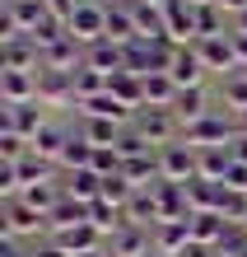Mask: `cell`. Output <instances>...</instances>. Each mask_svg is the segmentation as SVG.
<instances>
[{
  "label": "cell",
  "instance_id": "1",
  "mask_svg": "<svg viewBox=\"0 0 247 257\" xmlns=\"http://www.w3.org/2000/svg\"><path fill=\"white\" fill-rule=\"evenodd\" d=\"M66 33L80 42V47H98V42H107V5L80 0V10L66 19Z\"/></svg>",
  "mask_w": 247,
  "mask_h": 257
},
{
  "label": "cell",
  "instance_id": "2",
  "mask_svg": "<svg viewBox=\"0 0 247 257\" xmlns=\"http://www.w3.org/2000/svg\"><path fill=\"white\" fill-rule=\"evenodd\" d=\"M159 169H163V183H182L191 187L200 178V155L191 145H163L159 150Z\"/></svg>",
  "mask_w": 247,
  "mask_h": 257
},
{
  "label": "cell",
  "instance_id": "3",
  "mask_svg": "<svg viewBox=\"0 0 247 257\" xmlns=\"http://www.w3.org/2000/svg\"><path fill=\"white\" fill-rule=\"evenodd\" d=\"M233 141H238V131L224 117H205L196 126H182V145H191V150H219V145H233Z\"/></svg>",
  "mask_w": 247,
  "mask_h": 257
},
{
  "label": "cell",
  "instance_id": "4",
  "mask_svg": "<svg viewBox=\"0 0 247 257\" xmlns=\"http://www.w3.org/2000/svg\"><path fill=\"white\" fill-rule=\"evenodd\" d=\"M196 52H200V61H205V70H224V75H238V70H242L233 33H219V38H200V42H196Z\"/></svg>",
  "mask_w": 247,
  "mask_h": 257
},
{
  "label": "cell",
  "instance_id": "5",
  "mask_svg": "<svg viewBox=\"0 0 247 257\" xmlns=\"http://www.w3.org/2000/svg\"><path fill=\"white\" fill-rule=\"evenodd\" d=\"M5 238H24V234H38V229H47V215L42 210H33L24 201V196H14V201H5Z\"/></svg>",
  "mask_w": 247,
  "mask_h": 257
},
{
  "label": "cell",
  "instance_id": "6",
  "mask_svg": "<svg viewBox=\"0 0 247 257\" xmlns=\"http://www.w3.org/2000/svg\"><path fill=\"white\" fill-rule=\"evenodd\" d=\"M47 126V117H42V103H24V108H0V131H14V136H24L28 145H33V136Z\"/></svg>",
  "mask_w": 247,
  "mask_h": 257
},
{
  "label": "cell",
  "instance_id": "7",
  "mask_svg": "<svg viewBox=\"0 0 247 257\" xmlns=\"http://www.w3.org/2000/svg\"><path fill=\"white\" fill-rule=\"evenodd\" d=\"M135 131L145 136L149 145H173V136H177V117L168 112V108H145L140 117H135Z\"/></svg>",
  "mask_w": 247,
  "mask_h": 257
},
{
  "label": "cell",
  "instance_id": "8",
  "mask_svg": "<svg viewBox=\"0 0 247 257\" xmlns=\"http://www.w3.org/2000/svg\"><path fill=\"white\" fill-rule=\"evenodd\" d=\"M107 248H112V257H149L154 234L145 229V224H121V229L107 238Z\"/></svg>",
  "mask_w": 247,
  "mask_h": 257
},
{
  "label": "cell",
  "instance_id": "9",
  "mask_svg": "<svg viewBox=\"0 0 247 257\" xmlns=\"http://www.w3.org/2000/svg\"><path fill=\"white\" fill-rule=\"evenodd\" d=\"M0 94H5L10 108L38 103V75L33 70H0Z\"/></svg>",
  "mask_w": 247,
  "mask_h": 257
},
{
  "label": "cell",
  "instance_id": "10",
  "mask_svg": "<svg viewBox=\"0 0 247 257\" xmlns=\"http://www.w3.org/2000/svg\"><path fill=\"white\" fill-rule=\"evenodd\" d=\"M0 70H42V52H38V42L33 38H14L0 47Z\"/></svg>",
  "mask_w": 247,
  "mask_h": 257
},
{
  "label": "cell",
  "instance_id": "11",
  "mask_svg": "<svg viewBox=\"0 0 247 257\" xmlns=\"http://www.w3.org/2000/svg\"><path fill=\"white\" fill-rule=\"evenodd\" d=\"M42 70L80 75V70H84V52H80V42H75V38H61V42H52V47L42 52Z\"/></svg>",
  "mask_w": 247,
  "mask_h": 257
},
{
  "label": "cell",
  "instance_id": "12",
  "mask_svg": "<svg viewBox=\"0 0 247 257\" xmlns=\"http://www.w3.org/2000/svg\"><path fill=\"white\" fill-rule=\"evenodd\" d=\"M187 243H191V220H163V224H154V252L182 257Z\"/></svg>",
  "mask_w": 247,
  "mask_h": 257
},
{
  "label": "cell",
  "instance_id": "13",
  "mask_svg": "<svg viewBox=\"0 0 247 257\" xmlns=\"http://www.w3.org/2000/svg\"><path fill=\"white\" fill-rule=\"evenodd\" d=\"M84 66L112 80V75L126 70V47H121V42H98V47H89V52H84Z\"/></svg>",
  "mask_w": 247,
  "mask_h": 257
},
{
  "label": "cell",
  "instance_id": "14",
  "mask_svg": "<svg viewBox=\"0 0 247 257\" xmlns=\"http://www.w3.org/2000/svg\"><path fill=\"white\" fill-rule=\"evenodd\" d=\"M5 14L19 24V33H24V38H28V33H38V28L52 19V14H47V0H5Z\"/></svg>",
  "mask_w": 247,
  "mask_h": 257
},
{
  "label": "cell",
  "instance_id": "15",
  "mask_svg": "<svg viewBox=\"0 0 247 257\" xmlns=\"http://www.w3.org/2000/svg\"><path fill=\"white\" fill-rule=\"evenodd\" d=\"M200 70H205V61H200L196 47H177L173 66H168V75H173L177 89H200Z\"/></svg>",
  "mask_w": 247,
  "mask_h": 257
},
{
  "label": "cell",
  "instance_id": "16",
  "mask_svg": "<svg viewBox=\"0 0 247 257\" xmlns=\"http://www.w3.org/2000/svg\"><path fill=\"white\" fill-rule=\"evenodd\" d=\"M38 103H75V75L38 70Z\"/></svg>",
  "mask_w": 247,
  "mask_h": 257
},
{
  "label": "cell",
  "instance_id": "17",
  "mask_svg": "<svg viewBox=\"0 0 247 257\" xmlns=\"http://www.w3.org/2000/svg\"><path fill=\"white\" fill-rule=\"evenodd\" d=\"M70 196V201H80V206H94L98 196H103V178L94 173V169H80V173H70L66 178V187H61Z\"/></svg>",
  "mask_w": 247,
  "mask_h": 257
},
{
  "label": "cell",
  "instance_id": "18",
  "mask_svg": "<svg viewBox=\"0 0 247 257\" xmlns=\"http://www.w3.org/2000/svg\"><path fill=\"white\" fill-rule=\"evenodd\" d=\"M107 94H112L117 103H126V108H145V80L131 75V70L112 75V80H107Z\"/></svg>",
  "mask_w": 247,
  "mask_h": 257
},
{
  "label": "cell",
  "instance_id": "19",
  "mask_svg": "<svg viewBox=\"0 0 247 257\" xmlns=\"http://www.w3.org/2000/svg\"><path fill=\"white\" fill-rule=\"evenodd\" d=\"M173 117L182 126H196V122H205V89H177V103H173Z\"/></svg>",
  "mask_w": 247,
  "mask_h": 257
},
{
  "label": "cell",
  "instance_id": "20",
  "mask_svg": "<svg viewBox=\"0 0 247 257\" xmlns=\"http://www.w3.org/2000/svg\"><path fill=\"white\" fill-rule=\"evenodd\" d=\"M131 38H140V28H135V10L131 5H107V42H121V47H126Z\"/></svg>",
  "mask_w": 247,
  "mask_h": 257
},
{
  "label": "cell",
  "instance_id": "21",
  "mask_svg": "<svg viewBox=\"0 0 247 257\" xmlns=\"http://www.w3.org/2000/svg\"><path fill=\"white\" fill-rule=\"evenodd\" d=\"M98 229H94V224H75V229H61L56 234V248H66L70 257H80V252H94V248H103L98 243Z\"/></svg>",
  "mask_w": 247,
  "mask_h": 257
},
{
  "label": "cell",
  "instance_id": "22",
  "mask_svg": "<svg viewBox=\"0 0 247 257\" xmlns=\"http://www.w3.org/2000/svg\"><path fill=\"white\" fill-rule=\"evenodd\" d=\"M66 145H70V131H61V126H52V122H47V126L33 136V145H28V150H33L38 159H47V164H52V159L66 155Z\"/></svg>",
  "mask_w": 247,
  "mask_h": 257
},
{
  "label": "cell",
  "instance_id": "23",
  "mask_svg": "<svg viewBox=\"0 0 247 257\" xmlns=\"http://www.w3.org/2000/svg\"><path fill=\"white\" fill-rule=\"evenodd\" d=\"M173 103H177V84H173V75H145V108H168L173 112Z\"/></svg>",
  "mask_w": 247,
  "mask_h": 257
},
{
  "label": "cell",
  "instance_id": "24",
  "mask_svg": "<svg viewBox=\"0 0 247 257\" xmlns=\"http://www.w3.org/2000/svg\"><path fill=\"white\" fill-rule=\"evenodd\" d=\"M196 155H200V178H205V183H224L228 169H233V150H228V145H219V150H196Z\"/></svg>",
  "mask_w": 247,
  "mask_h": 257
},
{
  "label": "cell",
  "instance_id": "25",
  "mask_svg": "<svg viewBox=\"0 0 247 257\" xmlns=\"http://www.w3.org/2000/svg\"><path fill=\"white\" fill-rule=\"evenodd\" d=\"M47 224L61 234V229H75V224H89V206H80V201H70L66 192H61V201H56V210L47 215Z\"/></svg>",
  "mask_w": 247,
  "mask_h": 257
},
{
  "label": "cell",
  "instance_id": "26",
  "mask_svg": "<svg viewBox=\"0 0 247 257\" xmlns=\"http://www.w3.org/2000/svg\"><path fill=\"white\" fill-rule=\"evenodd\" d=\"M224 229H228L224 215H191V243H200V248H219Z\"/></svg>",
  "mask_w": 247,
  "mask_h": 257
},
{
  "label": "cell",
  "instance_id": "27",
  "mask_svg": "<svg viewBox=\"0 0 247 257\" xmlns=\"http://www.w3.org/2000/svg\"><path fill=\"white\" fill-rule=\"evenodd\" d=\"M126 224H159V201H154V187H145V192H135L131 196V206H126Z\"/></svg>",
  "mask_w": 247,
  "mask_h": 257
},
{
  "label": "cell",
  "instance_id": "28",
  "mask_svg": "<svg viewBox=\"0 0 247 257\" xmlns=\"http://www.w3.org/2000/svg\"><path fill=\"white\" fill-rule=\"evenodd\" d=\"M84 141L94 145V150H117L121 131H117V122H107V117H89V126H84Z\"/></svg>",
  "mask_w": 247,
  "mask_h": 257
},
{
  "label": "cell",
  "instance_id": "29",
  "mask_svg": "<svg viewBox=\"0 0 247 257\" xmlns=\"http://www.w3.org/2000/svg\"><path fill=\"white\" fill-rule=\"evenodd\" d=\"M80 108L89 112V117H107V122H126V117H131V108H126V103H117L112 94H98V98H89V103H80Z\"/></svg>",
  "mask_w": 247,
  "mask_h": 257
},
{
  "label": "cell",
  "instance_id": "30",
  "mask_svg": "<svg viewBox=\"0 0 247 257\" xmlns=\"http://www.w3.org/2000/svg\"><path fill=\"white\" fill-rule=\"evenodd\" d=\"M98 94H107V75H98V70H80L75 75V108L80 103H89V98H98Z\"/></svg>",
  "mask_w": 247,
  "mask_h": 257
},
{
  "label": "cell",
  "instance_id": "31",
  "mask_svg": "<svg viewBox=\"0 0 247 257\" xmlns=\"http://www.w3.org/2000/svg\"><path fill=\"white\" fill-rule=\"evenodd\" d=\"M61 164H66V173H80L94 164V145L84 141V136H70V145H66V155H61Z\"/></svg>",
  "mask_w": 247,
  "mask_h": 257
},
{
  "label": "cell",
  "instance_id": "32",
  "mask_svg": "<svg viewBox=\"0 0 247 257\" xmlns=\"http://www.w3.org/2000/svg\"><path fill=\"white\" fill-rule=\"evenodd\" d=\"M219 89H224V103L242 117V112H247V75H242V70H238V75H224Z\"/></svg>",
  "mask_w": 247,
  "mask_h": 257
},
{
  "label": "cell",
  "instance_id": "33",
  "mask_svg": "<svg viewBox=\"0 0 247 257\" xmlns=\"http://www.w3.org/2000/svg\"><path fill=\"white\" fill-rule=\"evenodd\" d=\"M14 169H19V183H24V187H33V183H47L52 164H47V159H38L33 150H28V155H24L19 164H14Z\"/></svg>",
  "mask_w": 247,
  "mask_h": 257
},
{
  "label": "cell",
  "instance_id": "34",
  "mask_svg": "<svg viewBox=\"0 0 247 257\" xmlns=\"http://www.w3.org/2000/svg\"><path fill=\"white\" fill-rule=\"evenodd\" d=\"M131 196H135V187L126 183V178H103V201H112V206H121V210H126L131 206Z\"/></svg>",
  "mask_w": 247,
  "mask_h": 257
},
{
  "label": "cell",
  "instance_id": "35",
  "mask_svg": "<svg viewBox=\"0 0 247 257\" xmlns=\"http://www.w3.org/2000/svg\"><path fill=\"white\" fill-rule=\"evenodd\" d=\"M89 169H94L98 178H117L121 173V155L117 150H94V164H89Z\"/></svg>",
  "mask_w": 247,
  "mask_h": 257
},
{
  "label": "cell",
  "instance_id": "36",
  "mask_svg": "<svg viewBox=\"0 0 247 257\" xmlns=\"http://www.w3.org/2000/svg\"><path fill=\"white\" fill-rule=\"evenodd\" d=\"M117 155H121V159H140V155H149V141H145L140 131H126V136L117 141Z\"/></svg>",
  "mask_w": 247,
  "mask_h": 257
},
{
  "label": "cell",
  "instance_id": "37",
  "mask_svg": "<svg viewBox=\"0 0 247 257\" xmlns=\"http://www.w3.org/2000/svg\"><path fill=\"white\" fill-rule=\"evenodd\" d=\"M19 187H24V183H19V169H14V164H0V192L14 201V192H19Z\"/></svg>",
  "mask_w": 247,
  "mask_h": 257
},
{
  "label": "cell",
  "instance_id": "38",
  "mask_svg": "<svg viewBox=\"0 0 247 257\" xmlns=\"http://www.w3.org/2000/svg\"><path fill=\"white\" fill-rule=\"evenodd\" d=\"M75 10H80V0H47V14H52V19H61V24H66Z\"/></svg>",
  "mask_w": 247,
  "mask_h": 257
},
{
  "label": "cell",
  "instance_id": "39",
  "mask_svg": "<svg viewBox=\"0 0 247 257\" xmlns=\"http://www.w3.org/2000/svg\"><path fill=\"white\" fill-rule=\"evenodd\" d=\"M228 150H233V164H247V136L242 131H238V141L228 145Z\"/></svg>",
  "mask_w": 247,
  "mask_h": 257
},
{
  "label": "cell",
  "instance_id": "40",
  "mask_svg": "<svg viewBox=\"0 0 247 257\" xmlns=\"http://www.w3.org/2000/svg\"><path fill=\"white\" fill-rule=\"evenodd\" d=\"M0 257H24V252H19V243H14V238H5V243H0Z\"/></svg>",
  "mask_w": 247,
  "mask_h": 257
},
{
  "label": "cell",
  "instance_id": "41",
  "mask_svg": "<svg viewBox=\"0 0 247 257\" xmlns=\"http://www.w3.org/2000/svg\"><path fill=\"white\" fill-rule=\"evenodd\" d=\"M233 42H238V61L247 66V33H233Z\"/></svg>",
  "mask_w": 247,
  "mask_h": 257
},
{
  "label": "cell",
  "instance_id": "42",
  "mask_svg": "<svg viewBox=\"0 0 247 257\" xmlns=\"http://www.w3.org/2000/svg\"><path fill=\"white\" fill-rule=\"evenodd\" d=\"M219 10H233V14H242V10H247V0H219Z\"/></svg>",
  "mask_w": 247,
  "mask_h": 257
},
{
  "label": "cell",
  "instance_id": "43",
  "mask_svg": "<svg viewBox=\"0 0 247 257\" xmlns=\"http://www.w3.org/2000/svg\"><path fill=\"white\" fill-rule=\"evenodd\" d=\"M182 257H205V248H200V243H187V248H182Z\"/></svg>",
  "mask_w": 247,
  "mask_h": 257
},
{
  "label": "cell",
  "instance_id": "44",
  "mask_svg": "<svg viewBox=\"0 0 247 257\" xmlns=\"http://www.w3.org/2000/svg\"><path fill=\"white\" fill-rule=\"evenodd\" d=\"M80 257H112V248H94V252H80Z\"/></svg>",
  "mask_w": 247,
  "mask_h": 257
},
{
  "label": "cell",
  "instance_id": "45",
  "mask_svg": "<svg viewBox=\"0 0 247 257\" xmlns=\"http://www.w3.org/2000/svg\"><path fill=\"white\" fill-rule=\"evenodd\" d=\"M233 33H247V10L238 14V28H233Z\"/></svg>",
  "mask_w": 247,
  "mask_h": 257
},
{
  "label": "cell",
  "instance_id": "46",
  "mask_svg": "<svg viewBox=\"0 0 247 257\" xmlns=\"http://www.w3.org/2000/svg\"><path fill=\"white\" fill-rule=\"evenodd\" d=\"M238 131H242V136H247V112H242V117H238Z\"/></svg>",
  "mask_w": 247,
  "mask_h": 257
},
{
  "label": "cell",
  "instance_id": "47",
  "mask_svg": "<svg viewBox=\"0 0 247 257\" xmlns=\"http://www.w3.org/2000/svg\"><path fill=\"white\" fill-rule=\"evenodd\" d=\"M149 257H163V252H149Z\"/></svg>",
  "mask_w": 247,
  "mask_h": 257
},
{
  "label": "cell",
  "instance_id": "48",
  "mask_svg": "<svg viewBox=\"0 0 247 257\" xmlns=\"http://www.w3.org/2000/svg\"><path fill=\"white\" fill-rule=\"evenodd\" d=\"M242 229H247V220H242Z\"/></svg>",
  "mask_w": 247,
  "mask_h": 257
},
{
  "label": "cell",
  "instance_id": "49",
  "mask_svg": "<svg viewBox=\"0 0 247 257\" xmlns=\"http://www.w3.org/2000/svg\"><path fill=\"white\" fill-rule=\"evenodd\" d=\"M242 257H247V252H242Z\"/></svg>",
  "mask_w": 247,
  "mask_h": 257
}]
</instances>
